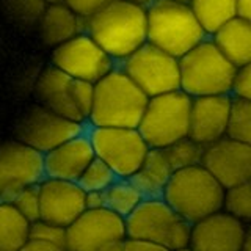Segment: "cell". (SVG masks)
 Wrapping results in <instances>:
<instances>
[{"label":"cell","mask_w":251,"mask_h":251,"mask_svg":"<svg viewBox=\"0 0 251 251\" xmlns=\"http://www.w3.org/2000/svg\"><path fill=\"white\" fill-rule=\"evenodd\" d=\"M126 237L151 242L170 251L188 247L192 225L173 210L163 198H145L124 218Z\"/></svg>","instance_id":"8992f818"},{"label":"cell","mask_w":251,"mask_h":251,"mask_svg":"<svg viewBox=\"0 0 251 251\" xmlns=\"http://www.w3.org/2000/svg\"><path fill=\"white\" fill-rule=\"evenodd\" d=\"M146 39L175 58L200 44L207 33L192 8L179 0H154L146 6Z\"/></svg>","instance_id":"3957f363"},{"label":"cell","mask_w":251,"mask_h":251,"mask_svg":"<svg viewBox=\"0 0 251 251\" xmlns=\"http://www.w3.org/2000/svg\"><path fill=\"white\" fill-rule=\"evenodd\" d=\"M201 167L223 188L251 180V143L223 137L202 148Z\"/></svg>","instance_id":"9a60e30c"},{"label":"cell","mask_w":251,"mask_h":251,"mask_svg":"<svg viewBox=\"0 0 251 251\" xmlns=\"http://www.w3.org/2000/svg\"><path fill=\"white\" fill-rule=\"evenodd\" d=\"M222 210L240 220L243 223H250L251 220V180L229 188H225Z\"/></svg>","instance_id":"83f0119b"},{"label":"cell","mask_w":251,"mask_h":251,"mask_svg":"<svg viewBox=\"0 0 251 251\" xmlns=\"http://www.w3.org/2000/svg\"><path fill=\"white\" fill-rule=\"evenodd\" d=\"M123 251H170V250L160 245H155V243H151V242L126 237L123 242Z\"/></svg>","instance_id":"e575fe53"},{"label":"cell","mask_w":251,"mask_h":251,"mask_svg":"<svg viewBox=\"0 0 251 251\" xmlns=\"http://www.w3.org/2000/svg\"><path fill=\"white\" fill-rule=\"evenodd\" d=\"M105 198L107 209L115 212L121 218L129 217L138 207V204L145 200L129 177H118L105 190Z\"/></svg>","instance_id":"d4e9b609"},{"label":"cell","mask_w":251,"mask_h":251,"mask_svg":"<svg viewBox=\"0 0 251 251\" xmlns=\"http://www.w3.org/2000/svg\"><path fill=\"white\" fill-rule=\"evenodd\" d=\"M30 223L11 202L0 201V251H19L28 240Z\"/></svg>","instance_id":"603a6c76"},{"label":"cell","mask_w":251,"mask_h":251,"mask_svg":"<svg viewBox=\"0 0 251 251\" xmlns=\"http://www.w3.org/2000/svg\"><path fill=\"white\" fill-rule=\"evenodd\" d=\"M202 148L200 143H196L190 137H184L170 146L163 148L162 151L167 157L170 167L173 171L184 170L188 167H195V165L201 163L202 157Z\"/></svg>","instance_id":"4316f807"},{"label":"cell","mask_w":251,"mask_h":251,"mask_svg":"<svg viewBox=\"0 0 251 251\" xmlns=\"http://www.w3.org/2000/svg\"><path fill=\"white\" fill-rule=\"evenodd\" d=\"M132 3H137V5H141V6H148L149 3H152L154 0H129Z\"/></svg>","instance_id":"60d3db41"},{"label":"cell","mask_w":251,"mask_h":251,"mask_svg":"<svg viewBox=\"0 0 251 251\" xmlns=\"http://www.w3.org/2000/svg\"><path fill=\"white\" fill-rule=\"evenodd\" d=\"M179 90L190 98L229 94L235 68L210 38L177 58Z\"/></svg>","instance_id":"5b68a950"},{"label":"cell","mask_w":251,"mask_h":251,"mask_svg":"<svg viewBox=\"0 0 251 251\" xmlns=\"http://www.w3.org/2000/svg\"><path fill=\"white\" fill-rule=\"evenodd\" d=\"M239 251H251V231H248V234L245 235V239H243Z\"/></svg>","instance_id":"ab89813d"},{"label":"cell","mask_w":251,"mask_h":251,"mask_svg":"<svg viewBox=\"0 0 251 251\" xmlns=\"http://www.w3.org/2000/svg\"><path fill=\"white\" fill-rule=\"evenodd\" d=\"M148 96L120 66L93 85V104L86 126L91 127H137Z\"/></svg>","instance_id":"7a4b0ae2"},{"label":"cell","mask_w":251,"mask_h":251,"mask_svg":"<svg viewBox=\"0 0 251 251\" xmlns=\"http://www.w3.org/2000/svg\"><path fill=\"white\" fill-rule=\"evenodd\" d=\"M229 96L251 100V65L239 66L235 69Z\"/></svg>","instance_id":"d6a6232c"},{"label":"cell","mask_w":251,"mask_h":251,"mask_svg":"<svg viewBox=\"0 0 251 251\" xmlns=\"http://www.w3.org/2000/svg\"><path fill=\"white\" fill-rule=\"evenodd\" d=\"M52 65L77 80L94 85L116 66V61L88 33L82 31L53 47Z\"/></svg>","instance_id":"7c38bea8"},{"label":"cell","mask_w":251,"mask_h":251,"mask_svg":"<svg viewBox=\"0 0 251 251\" xmlns=\"http://www.w3.org/2000/svg\"><path fill=\"white\" fill-rule=\"evenodd\" d=\"M36 104L77 123L86 124L93 104V83L77 80L53 65L38 75Z\"/></svg>","instance_id":"ba28073f"},{"label":"cell","mask_w":251,"mask_h":251,"mask_svg":"<svg viewBox=\"0 0 251 251\" xmlns=\"http://www.w3.org/2000/svg\"><path fill=\"white\" fill-rule=\"evenodd\" d=\"M94 157L105 162L118 177H130L149 146L137 127H86Z\"/></svg>","instance_id":"30bf717a"},{"label":"cell","mask_w":251,"mask_h":251,"mask_svg":"<svg viewBox=\"0 0 251 251\" xmlns=\"http://www.w3.org/2000/svg\"><path fill=\"white\" fill-rule=\"evenodd\" d=\"M41 218L46 222L68 227L86 209L85 192L77 182L46 177L39 182Z\"/></svg>","instance_id":"e0dca14e"},{"label":"cell","mask_w":251,"mask_h":251,"mask_svg":"<svg viewBox=\"0 0 251 251\" xmlns=\"http://www.w3.org/2000/svg\"><path fill=\"white\" fill-rule=\"evenodd\" d=\"M126 239L124 218L110 209H85L66 227L68 251H99Z\"/></svg>","instance_id":"5bb4252c"},{"label":"cell","mask_w":251,"mask_h":251,"mask_svg":"<svg viewBox=\"0 0 251 251\" xmlns=\"http://www.w3.org/2000/svg\"><path fill=\"white\" fill-rule=\"evenodd\" d=\"M123 242H115V243H110V245L104 247V248H100L99 251H123Z\"/></svg>","instance_id":"f35d334b"},{"label":"cell","mask_w":251,"mask_h":251,"mask_svg":"<svg viewBox=\"0 0 251 251\" xmlns=\"http://www.w3.org/2000/svg\"><path fill=\"white\" fill-rule=\"evenodd\" d=\"M225 188L201 165L173 171L163 201L190 225L222 210Z\"/></svg>","instance_id":"277c9868"},{"label":"cell","mask_w":251,"mask_h":251,"mask_svg":"<svg viewBox=\"0 0 251 251\" xmlns=\"http://www.w3.org/2000/svg\"><path fill=\"white\" fill-rule=\"evenodd\" d=\"M46 179L43 154L19 140L0 141V201L10 202L16 193Z\"/></svg>","instance_id":"4fadbf2b"},{"label":"cell","mask_w":251,"mask_h":251,"mask_svg":"<svg viewBox=\"0 0 251 251\" xmlns=\"http://www.w3.org/2000/svg\"><path fill=\"white\" fill-rule=\"evenodd\" d=\"M146 30V6L129 0H110L99 11L85 19V33L116 63L148 43Z\"/></svg>","instance_id":"6da1fadb"},{"label":"cell","mask_w":251,"mask_h":251,"mask_svg":"<svg viewBox=\"0 0 251 251\" xmlns=\"http://www.w3.org/2000/svg\"><path fill=\"white\" fill-rule=\"evenodd\" d=\"M179 2H185V3H190V0H179Z\"/></svg>","instance_id":"ee69618b"},{"label":"cell","mask_w":251,"mask_h":251,"mask_svg":"<svg viewBox=\"0 0 251 251\" xmlns=\"http://www.w3.org/2000/svg\"><path fill=\"white\" fill-rule=\"evenodd\" d=\"M36 25L43 43L53 49L77 33L85 31V19L77 16L65 3L46 5Z\"/></svg>","instance_id":"ffe728a7"},{"label":"cell","mask_w":251,"mask_h":251,"mask_svg":"<svg viewBox=\"0 0 251 251\" xmlns=\"http://www.w3.org/2000/svg\"><path fill=\"white\" fill-rule=\"evenodd\" d=\"M212 43L235 68L251 65V22L232 18L210 35Z\"/></svg>","instance_id":"44dd1931"},{"label":"cell","mask_w":251,"mask_h":251,"mask_svg":"<svg viewBox=\"0 0 251 251\" xmlns=\"http://www.w3.org/2000/svg\"><path fill=\"white\" fill-rule=\"evenodd\" d=\"M248 231L247 223L218 210L192 225L188 248L192 251H239Z\"/></svg>","instance_id":"2e32d148"},{"label":"cell","mask_w":251,"mask_h":251,"mask_svg":"<svg viewBox=\"0 0 251 251\" xmlns=\"http://www.w3.org/2000/svg\"><path fill=\"white\" fill-rule=\"evenodd\" d=\"M235 18L251 22V0H235Z\"/></svg>","instance_id":"74e56055"},{"label":"cell","mask_w":251,"mask_h":251,"mask_svg":"<svg viewBox=\"0 0 251 251\" xmlns=\"http://www.w3.org/2000/svg\"><path fill=\"white\" fill-rule=\"evenodd\" d=\"M46 5H58V3H63V0H44Z\"/></svg>","instance_id":"b9f144b4"},{"label":"cell","mask_w":251,"mask_h":251,"mask_svg":"<svg viewBox=\"0 0 251 251\" xmlns=\"http://www.w3.org/2000/svg\"><path fill=\"white\" fill-rule=\"evenodd\" d=\"M110 0H63V3L69 6L77 16L86 19L99 11L102 6H105Z\"/></svg>","instance_id":"836d02e7"},{"label":"cell","mask_w":251,"mask_h":251,"mask_svg":"<svg viewBox=\"0 0 251 251\" xmlns=\"http://www.w3.org/2000/svg\"><path fill=\"white\" fill-rule=\"evenodd\" d=\"M116 179L118 176L115 175V171L105 162L94 157L88 163V167L83 170L80 177L77 179V184L80 185L83 192H96V190H107Z\"/></svg>","instance_id":"f1b7e54d"},{"label":"cell","mask_w":251,"mask_h":251,"mask_svg":"<svg viewBox=\"0 0 251 251\" xmlns=\"http://www.w3.org/2000/svg\"><path fill=\"white\" fill-rule=\"evenodd\" d=\"M175 251H192L188 247H185V248H180V250H175Z\"/></svg>","instance_id":"7bdbcfd3"},{"label":"cell","mask_w":251,"mask_h":251,"mask_svg":"<svg viewBox=\"0 0 251 251\" xmlns=\"http://www.w3.org/2000/svg\"><path fill=\"white\" fill-rule=\"evenodd\" d=\"M231 107L229 94L192 98L188 137L201 146L226 137L227 113Z\"/></svg>","instance_id":"ac0fdd59"},{"label":"cell","mask_w":251,"mask_h":251,"mask_svg":"<svg viewBox=\"0 0 251 251\" xmlns=\"http://www.w3.org/2000/svg\"><path fill=\"white\" fill-rule=\"evenodd\" d=\"M188 5L207 36L235 18V0H190Z\"/></svg>","instance_id":"cb8c5ba5"},{"label":"cell","mask_w":251,"mask_h":251,"mask_svg":"<svg viewBox=\"0 0 251 251\" xmlns=\"http://www.w3.org/2000/svg\"><path fill=\"white\" fill-rule=\"evenodd\" d=\"M19 251H68V250L63 247L52 245V243H46V242L27 240V243Z\"/></svg>","instance_id":"8d00e7d4"},{"label":"cell","mask_w":251,"mask_h":251,"mask_svg":"<svg viewBox=\"0 0 251 251\" xmlns=\"http://www.w3.org/2000/svg\"><path fill=\"white\" fill-rule=\"evenodd\" d=\"M28 240L46 242L66 248V227L49 223L46 220H36V222L30 223Z\"/></svg>","instance_id":"1f68e13d"},{"label":"cell","mask_w":251,"mask_h":251,"mask_svg":"<svg viewBox=\"0 0 251 251\" xmlns=\"http://www.w3.org/2000/svg\"><path fill=\"white\" fill-rule=\"evenodd\" d=\"M93 159L94 151L88 133L85 130L43 154L44 175L50 179L77 182V179Z\"/></svg>","instance_id":"d6986e66"},{"label":"cell","mask_w":251,"mask_h":251,"mask_svg":"<svg viewBox=\"0 0 251 251\" xmlns=\"http://www.w3.org/2000/svg\"><path fill=\"white\" fill-rule=\"evenodd\" d=\"M226 137L242 143H251V100L231 98Z\"/></svg>","instance_id":"484cf974"},{"label":"cell","mask_w":251,"mask_h":251,"mask_svg":"<svg viewBox=\"0 0 251 251\" xmlns=\"http://www.w3.org/2000/svg\"><path fill=\"white\" fill-rule=\"evenodd\" d=\"M88 126L57 115L46 107H28L14 124V138L35 151L46 154L63 141L83 133Z\"/></svg>","instance_id":"8fae6325"},{"label":"cell","mask_w":251,"mask_h":251,"mask_svg":"<svg viewBox=\"0 0 251 251\" xmlns=\"http://www.w3.org/2000/svg\"><path fill=\"white\" fill-rule=\"evenodd\" d=\"M192 98L180 90L148 98L137 126L151 149H163L175 141L188 137Z\"/></svg>","instance_id":"52a82bcc"},{"label":"cell","mask_w":251,"mask_h":251,"mask_svg":"<svg viewBox=\"0 0 251 251\" xmlns=\"http://www.w3.org/2000/svg\"><path fill=\"white\" fill-rule=\"evenodd\" d=\"M13 207L27 220L28 223H33L41 218V204H39V184L22 188L19 193L14 195L10 201Z\"/></svg>","instance_id":"f546056e"},{"label":"cell","mask_w":251,"mask_h":251,"mask_svg":"<svg viewBox=\"0 0 251 251\" xmlns=\"http://www.w3.org/2000/svg\"><path fill=\"white\" fill-rule=\"evenodd\" d=\"M173 170L162 149H151L146 152L137 171L129 177L143 198H162Z\"/></svg>","instance_id":"7402d4cb"},{"label":"cell","mask_w":251,"mask_h":251,"mask_svg":"<svg viewBox=\"0 0 251 251\" xmlns=\"http://www.w3.org/2000/svg\"><path fill=\"white\" fill-rule=\"evenodd\" d=\"M11 18L24 24H38L46 8L44 0H3Z\"/></svg>","instance_id":"4dcf8cb0"},{"label":"cell","mask_w":251,"mask_h":251,"mask_svg":"<svg viewBox=\"0 0 251 251\" xmlns=\"http://www.w3.org/2000/svg\"><path fill=\"white\" fill-rule=\"evenodd\" d=\"M85 207L86 209H104V207H107L105 190L85 192Z\"/></svg>","instance_id":"d590c367"},{"label":"cell","mask_w":251,"mask_h":251,"mask_svg":"<svg viewBox=\"0 0 251 251\" xmlns=\"http://www.w3.org/2000/svg\"><path fill=\"white\" fill-rule=\"evenodd\" d=\"M120 68L148 98L179 90V63L149 43L120 61Z\"/></svg>","instance_id":"9c48e42d"}]
</instances>
